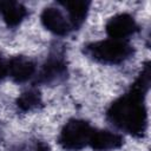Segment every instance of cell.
I'll return each instance as SVG.
<instances>
[{"label": "cell", "mask_w": 151, "mask_h": 151, "mask_svg": "<svg viewBox=\"0 0 151 151\" xmlns=\"http://www.w3.org/2000/svg\"><path fill=\"white\" fill-rule=\"evenodd\" d=\"M150 80L149 67L140 74L131 91L116 100L109 109L110 120L129 133L140 136L146 126V110L143 97L147 90Z\"/></svg>", "instance_id": "cell-1"}, {"label": "cell", "mask_w": 151, "mask_h": 151, "mask_svg": "<svg viewBox=\"0 0 151 151\" xmlns=\"http://www.w3.org/2000/svg\"><path fill=\"white\" fill-rule=\"evenodd\" d=\"M86 52L94 60L106 64H118L124 61L132 53V47L120 39H107L87 46Z\"/></svg>", "instance_id": "cell-2"}, {"label": "cell", "mask_w": 151, "mask_h": 151, "mask_svg": "<svg viewBox=\"0 0 151 151\" xmlns=\"http://www.w3.org/2000/svg\"><path fill=\"white\" fill-rule=\"evenodd\" d=\"M92 132L93 130L91 129L88 123L84 120L72 119L61 130L59 143L64 149L80 150L88 144Z\"/></svg>", "instance_id": "cell-3"}, {"label": "cell", "mask_w": 151, "mask_h": 151, "mask_svg": "<svg viewBox=\"0 0 151 151\" xmlns=\"http://www.w3.org/2000/svg\"><path fill=\"white\" fill-rule=\"evenodd\" d=\"M137 29L134 19L129 14H118L111 18L106 25L107 34L112 39H120L131 35Z\"/></svg>", "instance_id": "cell-4"}, {"label": "cell", "mask_w": 151, "mask_h": 151, "mask_svg": "<svg viewBox=\"0 0 151 151\" xmlns=\"http://www.w3.org/2000/svg\"><path fill=\"white\" fill-rule=\"evenodd\" d=\"M41 21L42 25L51 32L58 35H64L68 32L70 25L66 21V18L63 15V13L53 7L45 8L41 14Z\"/></svg>", "instance_id": "cell-5"}, {"label": "cell", "mask_w": 151, "mask_h": 151, "mask_svg": "<svg viewBox=\"0 0 151 151\" xmlns=\"http://www.w3.org/2000/svg\"><path fill=\"white\" fill-rule=\"evenodd\" d=\"M7 73L15 81H25L34 73V64L25 57H15L7 64Z\"/></svg>", "instance_id": "cell-6"}, {"label": "cell", "mask_w": 151, "mask_h": 151, "mask_svg": "<svg viewBox=\"0 0 151 151\" xmlns=\"http://www.w3.org/2000/svg\"><path fill=\"white\" fill-rule=\"evenodd\" d=\"M88 144L94 150H113L123 144V138L110 131H93Z\"/></svg>", "instance_id": "cell-7"}, {"label": "cell", "mask_w": 151, "mask_h": 151, "mask_svg": "<svg viewBox=\"0 0 151 151\" xmlns=\"http://www.w3.org/2000/svg\"><path fill=\"white\" fill-rule=\"evenodd\" d=\"M0 14L8 25L15 26L25 18L26 8L15 1H0Z\"/></svg>", "instance_id": "cell-8"}, {"label": "cell", "mask_w": 151, "mask_h": 151, "mask_svg": "<svg viewBox=\"0 0 151 151\" xmlns=\"http://www.w3.org/2000/svg\"><path fill=\"white\" fill-rule=\"evenodd\" d=\"M61 4L67 9L73 26H80L87 14L90 2L87 1H64Z\"/></svg>", "instance_id": "cell-9"}, {"label": "cell", "mask_w": 151, "mask_h": 151, "mask_svg": "<svg viewBox=\"0 0 151 151\" xmlns=\"http://www.w3.org/2000/svg\"><path fill=\"white\" fill-rule=\"evenodd\" d=\"M65 71V66L60 60H50L45 66L41 72V78L45 81H51L55 79L58 76L63 74Z\"/></svg>", "instance_id": "cell-10"}, {"label": "cell", "mask_w": 151, "mask_h": 151, "mask_svg": "<svg viewBox=\"0 0 151 151\" xmlns=\"http://www.w3.org/2000/svg\"><path fill=\"white\" fill-rule=\"evenodd\" d=\"M40 104V94L38 91L31 90L22 93L18 99V106L24 111H29Z\"/></svg>", "instance_id": "cell-11"}, {"label": "cell", "mask_w": 151, "mask_h": 151, "mask_svg": "<svg viewBox=\"0 0 151 151\" xmlns=\"http://www.w3.org/2000/svg\"><path fill=\"white\" fill-rule=\"evenodd\" d=\"M7 73V65L5 64V61L0 58V79H2Z\"/></svg>", "instance_id": "cell-12"}, {"label": "cell", "mask_w": 151, "mask_h": 151, "mask_svg": "<svg viewBox=\"0 0 151 151\" xmlns=\"http://www.w3.org/2000/svg\"><path fill=\"white\" fill-rule=\"evenodd\" d=\"M37 151H47V147L45 145H39L38 149H37Z\"/></svg>", "instance_id": "cell-13"}]
</instances>
